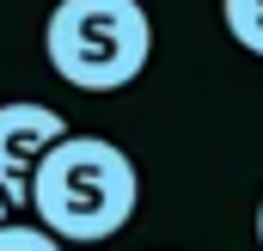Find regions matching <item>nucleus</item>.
<instances>
[{
	"instance_id": "f257e3e1",
	"label": "nucleus",
	"mask_w": 263,
	"mask_h": 251,
	"mask_svg": "<svg viewBox=\"0 0 263 251\" xmlns=\"http://www.w3.org/2000/svg\"><path fill=\"white\" fill-rule=\"evenodd\" d=\"M25 208L62 245H104L141 208V172L117 141L67 129L62 141L43 147L37 172H31V190H25Z\"/></svg>"
},
{
	"instance_id": "20e7f679",
	"label": "nucleus",
	"mask_w": 263,
	"mask_h": 251,
	"mask_svg": "<svg viewBox=\"0 0 263 251\" xmlns=\"http://www.w3.org/2000/svg\"><path fill=\"white\" fill-rule=\"evenodd\" d=\"M220 25L239 49L263 56V0H220Z\"/></svg>"
},
{
	"instance_id": "39448f33",
	"label": "nucleus",
	"mask_w": 263,
	"mask_h": 251,
	"mask_svg": "<svg viewBox=\"0 0 263 251\" xmlns=\"http://www.w3.org/2000/svg\"><path fill=\"white\" fill-rule=\"evenodd\" d=\"M0 251H67V245L43 227V221H12V214H6V221H0Z\"/></svg>"
},
{
	"instance_id": "0eeeda50",
	"label": "nucleus",
	"mask_w": 263,
	"mask_h": 251,
	"mask_svg": "<svg viewBox=\"0 0 263 251\" xmlns=\"http://www.w3.org/2000/svg\"><path fill=\"white\" fill-rule=\"evenodd\" d=\"M6 214H12V202H6V196H0V221H6Z\"/></svg>"
},
{
	"instance_id": "7ed1b4c3",
	"label": "nucleus",
	"mask_w": 263,
	"mask_h": 251,
	"mask_svg": "<svg viewBox=\"0 0 263 251\" xmlns=\"http://www.w3.org/2000/svg\"><path fill=\"white\" fill-rule=\"evenodd\" d=\"M62 135H67V117L55 104H37V98H6L0 104V196L12 208H25V190H31L43 147L62 141Z\"/></svg>"
},
{
	"instance_id": "f03ea898",
	"label": "nucleus",
	"mask_w": 263,
	"mask_h": 251,
	"mask_svg": "<svg viewBox=\"0 0 263 251\" xmlns=\"http://www.w3.org/2000/svg\"><path fill=\"white\" fill-rule=\"evenodd\" d=\"M43 56L73 92H123L153 62V19L141 0H55Z\"/></svg>"
},
{
	"instance_id": "423d86ee",
	"label": "nucleus",
	"mask_w": 263,
	"mask_h": 251,
	"mask_svg": "<svg viewBox=\"0 0 263 251\" xmlns=\"http://www.w3.org/2000/svg\"><path fill=\"white\" fill-rule=\"evenodd\" d=\"M257 245H263V202H257Z\"/></svg>"
}]
</instances>
